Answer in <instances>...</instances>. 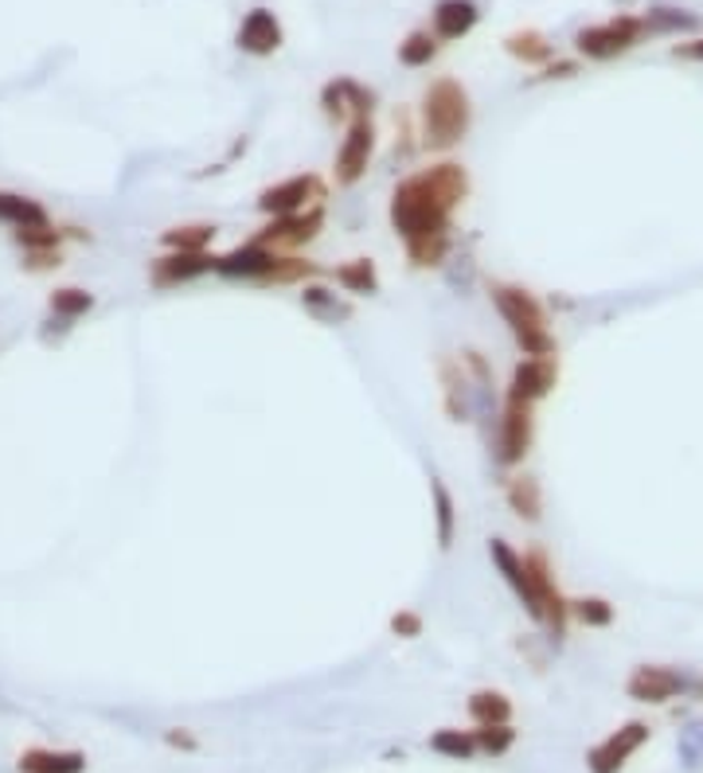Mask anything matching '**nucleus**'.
<instances>
[{"label": "nucleus", "instance_id": "obj_19", "mask_svg": "<svg viewBox=\"0 0 703 773\" xmlns=\"http://www.w3.org/2000/svg\"><path fill=\"white\" fill-rule=\"evenodd\" d=\"M332 285L348 297H375L379 294L383 277H379V266H375V258L356 254V258H344V262L332 266Z\"/></svg>", "mask_w": 703, "mask_h": 773}, {"label": "nucleus", "instance_id": "obj_29", "mask_svg": "<svg viewBox=\"0 0 703 773\" xmlns=\"http://www.w3.org/2000/svg\"><path fill=\"white\" fill-rule=\"evenodd\" d=\"M0 223H9L12 231L20 227H36V223H52L39 200L16 196V192H0Z\"/></svg>", "mask_w": 703, "mask_h": 773}, {"label": "nucleus", "instance_id": "obj_11", "mask_svg": "<svg viewBox=\"0 0 703 773\" xmlns=\"http://www.w3.org/2000/svg\"><path fill=\"white\" fill-rule=\"evenodd\" d=\"M653 738V727L645 719H630L622 723L617 730H610V735L598 742V747L587 750V770L590 773H622L625 765L633 762V754L642 747H649Z\"/></svg>", "mask_w": 703, "mask_h": 773}, {"label": "nucleus", "instance_id": "obj_20", "mask_svg": "<svg viewBox=\"0 0 703 773\" xmlns=\"http://www.w3.org/2000/svg\"><path fill=\"white\" fill-rule=\"evenodd\" d=\"M297 302H302V309L309 312L317 325H344V320H352V305L325 282H305Z\"/></svg>", "mask_w": 703, "mask_h": 773}, {"label": "nucleus", "instance_id": "obj_6", "mask_svg": "<svg viewBox=\"0 0 703 773\" xmlns=\"http://www.w3.org/2000/svg\"><path fill=\"white\" fill-rule=\"evenodd\" d=\"M645 36H649L645 16H630V12H622V16L605 20V24L582 27L579 36H575V52L590 62H610V59H617V55L633 52Z\"/></svg>", "mask_w": 703, "mask_h": 773}, {"label": "nucleus", "instance_id": "obj_15", "mask_svg": "<svg viewBox=\"0 0 703 773\" xmlns=\"http://www.w3.org/2000/svg\"><path fill=\"white\" fill-rule=\"evenodd\" d=\"M489 559H492V570L500 575V582H504V587L517 594V602L524 605V614L540 625V602H535V587H532V575H528L524 552H517L508 539L492 535L489 539Z\"/></svg>", "mask_w": 703, "mask_h": 773}, {"label": "nucleus", "instance_id": "obj_2", "mask_svg": "<svg viewBox=\"0 0 703 773\" xmlns=\"http://www.w3.org/2000/svg\"><path fill=\"white\" fill-rule=\"evenodd\" d=\"M489 302L497 317L504 320V329L517 340L520 356L528 360H547L559 356V337L552 332V312L540 297L517 282H489Z\"/></svg>", "mask_w": 703, "mask_h": 773}, {"label": "nucleus", "instance_id": "obj_14", "mask_svg": "<svg viewBox=\"0 0 703 773\" xmlns=\"http://www.w3.org/2000/svg\"><path fill=\"white\" fill-rule=\"evenodd\" d=\"M215 262H219V254H212V250H204V254L165 250L149 262V285L152 289H180V285H192L200 277L215 274Z\"/></svg>", "mask_w": 703, "mask_h": 773}, {"label": "nucleus", "instance_id": "obj_23", "mask_svg": "<svg viewBox=\"0 0 703 773\" xmlns=\"http://www.w3.org/2000/svg\"><path fill=\"white\" fill-rule=\"evenodd\" d=\"M481 12L473 0H438L434 9V36L438 39H462L477 27Z\"/></svg>", "mask_w": 703, "mask_h": 773}, {"label": "nucleus", "instance_id": "obj_21", "mask_svg": "<svg viewBox=\"0 0 703 773\" xmlns=\"http://www.w3.org/2000/svg\"><path fill=\"white\" fill-rule=\"evenodd\" d=\"M504 504L508 512L524 520V524H540L543 520V485L532 473H512L504 480Z\"/></svg>", "mask_w": 703, "mask_h": 773}, {"label": "nucleus", "instance_id": "obj_17", "mask_svg": "<svg viewBox=\"0 0 703 773\" xmlns=\"http://www.w3.org/2000/svg\"><path fill=\"white\" fill-rule=\"evenodd\" d=\"M282 39H285V32H282V24H277L274 12H270V9H254V12H247V16H242L235 44H239V52L267 59V55H274L277 47H282Z\"/></svg>", "mask_w": 703, "mask_h": 773}, {"label": "nucleus", "instance_id": "obj_24", "mask_svg": "<svg viewBox=\"0 0 703 773\" xmlns=\"http://www.w3.org/2000/svg\"><path fill=\"white\" fill-rule=\"evenodd\" d=\"M20 770L24 773H82L87 770V754L82 750H24L20 754Z\"/></svg>", "mask_w": 703, "mask_h": 773}, {"label": "nucleus", "instance_id": "obj_30", "mask_svg": "<svg viewBox=\"0 0 703 773\" xmlns=\"http://www.w3.org/2000/svg\"><path fill=\"white\" fill-rule=\"evenodd\" d=\"M504 52L524 62V67H547L555 47L547 44V36H540V32H517V36L504 39Z\"/></svg>", "mask_w": 703, "mask_h": 773}, {"label": "nucleus", "instance_id": "obj_3", "mask_svg": "<svg viewBox=\"0 0 703 773\" xmlns=\"http://www.w3.org/2000/svg\"><path fill=\"white\" fill-rule=\"evenodd\" d=\"M473 129L469 90L457 79H434L419 106V145L427 152H450Z\"/></svg>", "mask_w": 703, "mask_h": 773}, {"label": "nucleus", "instance_id": "obj_12", "mask_svg": "<svg viewBox=\"0 0 703 773\" xmlns=\"http://www.w3.org/2000/svg\"><path fill=\"white\" fill-rule=\"evenodd\" d=\"M277 254H282V250H270V247H262V242L247 239L227 250V254H219L215 277H223V282H242V285H262V289H267L270 274H274V266H277Z\"/></svg>", "mask_w": 703, "mask_h": 773}, {"label": "nucleus", "instance_id": "obj_16", "mask_svg": "<svg viewBox=\"0 0 703 773\" xmlns=\"http://www.w3.org/2000/svg\"><path fill=\"white\" fill-rule=\"evenodd\" d=\"M321 110L332 122H356V117H372L375 114V90L360 87L356 79H332L329 87L321 90Z\"/></svg>", "mask_w": 703, "mask_h": 773}, {"label": "nucleus", "instance_id": "obj_22", "mask_svg": "<svg viewBox=\"0 0 703 773\" xmlns=\"http://www.w3.org/2000/svg\"><path fill=\"white\" fill-rule=\"evenodd\" d=\"M430 508H434V535L438 552H454L457 543V500L445 489L442 477H430Z\"/></svg>", "mask_w": 703, "mask_h": 773}, {"label": "nucleus", "instance_id": "obj_28", "mask_svg": "<svg viewBox=\"0 0 703 773\" xmlns=\"http://www.w3.org/2000/svg\"><path fill=\"white\" fill-rule=\"evenodd\" d=\"M427 747L434 750V754L450 758V762H473V758L481 754V750H477V738H473V730H457V727L434 730V735L427 738Z\"/></svg>", "mask_w": 703, "mask_h": 773}, {"label": "nucleus", "instance_id": "obj_13", "mask_svg": "<svg viewBox=\"0 0 703 773\" xmlns=\"http://www.w3.org/2000/svg\"><path fill=\"white\" fill-rule=\"evenodd\" d=\"M559 387V356L547 360H528L520 356L512 375H508L504 399L508 402H528V407H540L547 395Z\"/></svg>", "mask_w": 703, "mask_h": 773}, {"label": "nucleus", "instance_id": "obj_8", "mask_svg": "<svg viewBox=\"0 0 703 773\" xmlns=\"http://www.w3.org/2000/svg\"><path fill=\"white\" fill-rule=\"evenodd\" d=\"M325 219H329L325 204L297 215H274V219H262V227L250 239L282 254H305V247H313L325 235Z\"/></svg>", "mask_w": 703, "mask_h": 773}, {"label": "nucleus", "instance_id": "obj_1", "mask_svg": "<svg viewBox=\"0 0 703 773\" xmlns=\"http://www.w3.org/2000/svg\"><path fill=\"white\" fill-rule=\"evenodd\" d=\"M473 192L469 169L462 160H434L415 169L392 187L387 223L402 242L410 270H442L454 254V215Z\"/></svg>", "mask_w": 703, "mask_h": 773}, {"label": "nucleus", "instance_id": "obj_37", "mask_svg": "<svg viewBox=\"0 0 703 773\" xmlns=\"http://www.w3.org/2000/svg\"><path fill=\"white\" fill-rule=\"evenodd\" d=\"M462 364H465V372H469V379L477 383L481 391H492V367H489V360L477 352V348H465Z\"/></svg>", "mask_w": 703, "mask_h": 773}, {"label": "nucleus", "instance_id": "obj_33", "mask_svg": "<svg viewBox=\"0 0 703 773\" xmlns=\"http://www.w3.org/2000/svg\"><path fill=\"white\" fill-rule=\"evenodd\" d=\"M438 55V36L434 32H410L407 39L399 44V62L410 67V71H419V67H430Z\"/></svg>", "mask_w": 703, "mask_h": 773}, {"label": "nucleus", "instance_id": "obj_38", "mask_svg": "<svg viewBox=\"0 0 703 773\" xmlns=\"http://www.w3.org/2000/svg\"><path fill=\"white\" fill-rule=\"evenodd\" d=\"M672 59L703 62V36H695V39H684V44H677V47H672Z\"/></svg>", "mask_w": 703, "mask_h": 773}, {"label": "nucleus", "instance_id": "obj_35", "mask_svg": "<svg viewBox=\"0 0 703 773\" xmlns=\"http://www.w3.org/2000/svg\"><path fill=\"white\" fill-rule=\"evenodd\" d=\"M16 242L27 250V254H36V250H59L63 231L55 227V223H36V227H20Z\"/></svg>", "mask_w": 703, "mask_h": 773}, {"label": "nucleus", "instance_id": "obj_4", "mask_svg": "<svg viewBox=\"0 0 703 773\" xmlns=\"http://www.w3.org/2000/svg\"><path fill=\"white\" fill-rule=\"evenodd\" d=\"M524 562H528V575H532L535 602H540V629L552 640H563L570 625V598L563 594L559 578H555L552 555L543 552V547H528Z\"/></svg>", "mask_w": 703, "mask_h": 773}, {"label": "nucleus", "instance_id": "obj_32", "mask_svg": "<svg viewBox=\"0 0 703 773\" xmlns=\"http://www.w3.org/2000/svg\"><path fill=\"white\" fill-rule=\"evenodd\" d=\"M47 309H52V317H59V320H79L94 309V294H90V289H79V285H63V289H55V294L47 297Z\"/></svg>", "mask_w": 703, "mask_h": 773}, {"label": "nucleus", "instance_id": "obj_31", "mask_svg": "<svg viewBox=\"0 0 703 773\" xmlns=\"http://www.w3.org/2000/svg\"><path fill=\"white\" fill-rule=\"evenodd\" d=\"M645 27L649 36H677V32H695L700 27V16L684 9H668V4H657V9L645 12Z\"/></svg>", "mask_w": 703, "mask_h": 773}, {"label": "nucleus", "instance_id": "obj_36", "mask_svg": "<svg viewBox=\"0 0 703 773\" xmlns=\"http://www.w3.org/2000/svg\"><path fill=\"white\" fill-rule=\"evenodd\" d=\"M387 629L399 640H419L422 633H427V617H422L419 610H395V614L387 617Z\"/></svg>", "mask_w": 703, "mask_h": 773}, {"label": "nucleus", "instance_id": "obj_40", "mask_svg": "<svg viewBox=\"0 0 703 773\" xmlns=\"http://www.w3.org/2000/svg\"><path fill=\"white\" fill-rule=\"evenodd\" d=\"M165 742H169L172 750H196V747H200L196 735H188V730H180V727L165 730Z\"/></svg>", "mask_w": 703, "mask_h": 773}, {"label": "nucleus", "instance_id": "obj_27", "mask_svg": "<svg viewBox=\"0 0 703 773\" xmlns=\"http://www.w3.org/2000/svg\"><path fill=\"white\" fill-rule=\"evenodd\" d=\"M570 622L582 629H610L617 622V605L602 594H579L570 598Z\"/></svg>", "mask_w": 703, "mask_h": 773}, {"label": "nucleus", "instance_id": "obj_10", "mask_svg": "<svg viewBox=\"0 0 703 773\" xmlns=\"http://www.w3.org/2000/svg\"><path fill=\"white\" fill-rule=\"evenodd\" d=\"M375 145H379V134H375L372 117L348 122L344 137H340V145H337V157H332V184L356 187L360 180L367 177V169H372Z\"/></svg>", "mask_w": 703, "mask_h": 773}, {"label": "nucleus", "instance_id": "obj_25", "mask_svg": "<svg viewBox=\"0 0 703 773\" xmlns=\"http://www.w3.org/2000/svg\"><path fill=\"white\" fill-rule=\"evenodd\" d=\"M215 239H219L215 223H177V227L161 231V247L184 250V254H204V250H212Z\"/></svg>", "mask_w": 703, "mask_h": 773}, {"label": "nucleus", "instance_id": "obj_18", "mask_svg": "<svg viewBox=\"0 0 703 773\" xmlns=\"http://www.w3.org/2000/svg\"><path fill=\"white\" fill-rule=\"evenodd\" d=\"M438 379H442V407L450 414V422H465L473 410V399H469V372H465L462 356H442L438 360Z\"/></svg>", "mask_w": 703, "mask_h": 773}, {"label": "nucleus", "instance_id": "obj_39", "mask_svg": "<svg viewBox=\"0 0 703 773\" xmlns=\"http://www.w3.org/2000/svg\"><path fill=\"white\" fill-rule=\"evenodd\" d=\"M570 75H579V62L575 59H555L543 67V79H570Z\"/></svg>", "mask_w": 703, "mask_h": 773}, {"label": "nucleus", "instance_id": "obj_7", "mask_svg": "<svg viewBox=\"0 0 703 773\" xmlns=\"http://www.w3.org/2000/svg\"><path fill=\"white\" fill-rule=\"evenodd\" d=\"M329 200V184H325L317 172H294V177L267 184L254 200L262 219H274V215H297L309 212V207H321Z\"/></svg>", "mask_w": 703, "mask_h": 773}, {"label": "nucleus", "instance_id": "obj_9", "mask_svg": "<svg viewBox=\"0 0 703 773\" xmlns=\"http://www.w3.org/2000/svg\"><path fill=\"white\" fill-rule=\"evenodd\" d=\"M535 445V407L528 402H508L500 407V418H497V445H492V462L500 469L517 473L520 465L528 462Z\"/></svg>", "mask_w": 703, "mask_h": 773}, {"label": "nucleus", "instance_id": "obj_34", "mask_svg": "<svg viewBox=\"0 0 703 773\" xmlns=\"http://www.w3.org/2000/svg\"><path fill=\"white\" fill-rule=\"evenodd\" d=\"M473 738H477V750H481V754L504 758L508 750L517 747V727H512V723H492V727L473 730Z\"/></svg>", "mask_w": 703, "mask_h": 773}, {"label": "nucleus", "instance_id": "obj_5", "mask_svg": "<svg viewBox=\"0 0 703 773\" xmlns=\"http://www.w3.org/2000/svg\"><path fill=\"white\" fill-rule=\"evenodd\" d=\"M625 695L633 703H645V707H665L677 695H695L703 700V680L700 675H688L672 664H637L625 680Z\"/></svg>", "mask_w": 703, "mask_h": 773}, {"label": "nucleus", "instance_id": "obj_26", "mask_svg": "<svg viewBox=\"0 0 703 773\" xmlns=\"http://www.w3.org/2000/svg\"><path fill=\"white\" fill-rule=\"evenodd\" d=\"M465 712H469V719L477 723V727H492V723H512L517 707H512V700H508L504 692H497V687H481V692L469 695Z\"/></svg>", "mask_w": 703, "mask_h": 773}]
</instances>
